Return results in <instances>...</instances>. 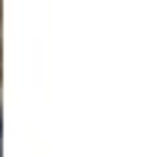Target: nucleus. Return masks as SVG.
Instances as JSON below:
<instances>
[{
    "mask_svg": "<svg viewBox=\"0 0 157 157\" xmlns=\"http://www.w3.org/2000/svg\"><path fill=\"white\" fill-rule=\"evenodd\" d=\"M0 157H3V113H0Z\"/></svg>",
    "mask_w": 157,
    "mask_h": 157,
    "instance_id": "nucleus-1",
    "label": "nucleus"
}]
</instances>
